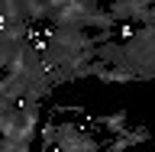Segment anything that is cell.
<instances>
[{"instance_id":"cell-2","label":"cell","mask_w":155,"mask_h":152,"mask_svg":"<svg viewBox=\"0 0 155 152\" xmlns=\"http://www.w3.org/2000/svg\"><path fill=\"white\" fill-rule=\"evenodd\" d=\"M142 139H149V130L145 126H136V130H123V133H116L110 143H104L100 149H107V152H120V149H129V146H136V143H142Z\"/></svg>"},{"instance_id":"cell-3","label":"cell","mask_w":155,"mask_h":152,"mask_svg":"<svg viewBox=\"0 0 155 152\" xmlns=\"http://www.w3.org/2000/svg\"><path fill=\"white\" fill-rule=\"evenodd\" d=\"M97 126H100L104 133L116 136V133H123V130H129V113H126V110H116V113L97 117Z\"/></svg>"},{"instance_id":"cell-1","label":"cell","mask_w":155,"mask_h":152,"mask_svg":"<svg viewBox=\"0 0 155 152\" xmlns=\"http://www.w3.org/2000/svg\"><path fill=\"white\" fill-rule=\"evenodd\" d=\"M39 136H42L45 149H52V146L61 152H97L100 149V143L91 136V130H84L78 123H45L39 130Z\"/></svg>"}]
</instances>
